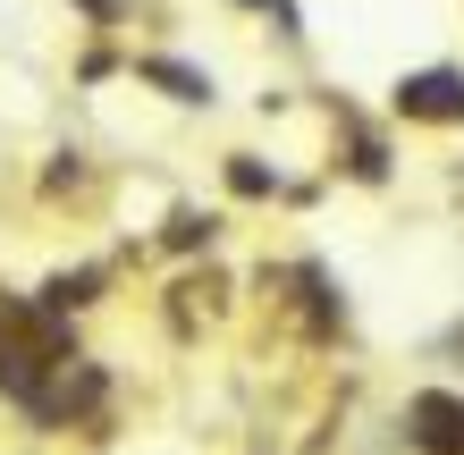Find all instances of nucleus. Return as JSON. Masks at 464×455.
Wrapping results in <instances>:
<instances>
[{
    "mask_svg": "<svg viewBox=\"0 0 464 455\" xmlns=\"http://www.w3.org/2000/svg\"><path fill=\"white\" fill-rule=\"evenodd\" d=\"M397 110H405V118H430V127H456V118H464V76H456V68L405 76V85H397Z\"/></svg>",
    "mask_w": 464,
    "mask_h": 455,
    "instance_id": "1",
    "label": "nucleus"
},
{
    "mask_svg": "<svg viewBox=\"0 0 464 455\" xmlns=\"http://www.w3.org/2000/svg\"><path fill=\"white\" fill-rule=\"evenodd\" d=\"M405 422H414V447H430V455H464V396H414L405 405Z\"/></svg>",
    "mask_w": 464,
    "mask_h": 455,
    "instance_id": "2",
    "label": "nucleus"
},
{
    "mask_svg": "<svg viewBox=\"0 0 464 455\" xmlns=\"http://www.w3.org/2000/svg\"><path fill=\"white\" fill-rule=\"evenodd\" d=\"M144 76H152V85H169L178 101H211V76H195V68H178V60H144Z\"/></svg>",
    "mask_w": 464,
    "mask_h": 455,
    "instance_id": "3",
    "label": "nucleus"
},
{
    "mask_svg": "<svg viewBox=\"0 0 464 455\" xmlns=\"http://www.w3.org/2000/svg\"><path fill=\"white\" fill-rule=\"evenodd\" d=\"M228 177H237V194H270V169H254V160H237Z\"/></svg>",
    "mask_w": 464,
    "mask_h": 455,
    "instance_id": "4",
    "label": "nucleus"
}]
</instances>
